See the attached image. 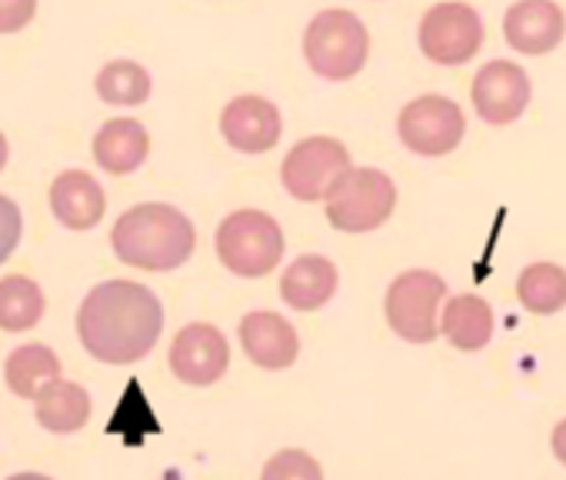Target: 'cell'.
<instances>
[{
	"mask_svg": "<svg viewBox=\"0 0 566 480\" xmlns=\"http://www.w3.org/2000/svg\"><path fill=\"white\" fill-rule=\"evenodd\" d=\"M164 331V307L157 294L134 281H104L97 284L81 311L77 334L91 357L104 364H134L144 361Z\"/></svg>",
	"mask_w": 566,
	"mask_h": 480,
	"instance_id": "1",
	"label": "cell"
},
{
	"mask_svg": "<svg viewBox=\"0 0 566 480\" xmlns=\"http://www.w3.org/2000/svg\"><path fill=\"white\" fill-rule=\"evenodd\" d=\"M111 244L127 268L177 271L197 248V230L174 204H137L114 223Z\"/></svg>",
	"mask_w": 566,
	"mask_h": 480,
	"instance_id": "2",
	"label": "cell"
},
{
	"mask_svg": "<svg viewBox=\"0 0 566 480\" xmlns=\"http://www.w3.org/2000/svg\"><path fill=\"white\" fill-rule=\"evenodd\" d=\"M304 58L324 81H350L370 58V34L364 21L344 8L321 11L304 34Z\"/></svg>",
	"mask_w": 566,
	"mask_h": 480,
	"instance_id": "3",
	"label": "cell"
},
{
	"mask_svg": "<svg viewBox=\"0 0 566 480\" xmlns=\"http://www.w3.org/2000/svg\"><path fill=\"white\" fill-rule=\"evenodd\" d=\"M213 248L230 274L263 278L283 258V230L263 210H237L220 220Z\"/></svg>",
	"mask_w": 566,
	"mask_h": 480,
	"instance_id": "4",
	"label": "cell"
},
{
	"mask_svg": "<svg viewBox=\"0 0 566 480\" xmlns=\"http://www.w3.org/2000/svg\"><path fill=\"white\" fill-rule=\"evenodd\" d=\"M447 298V284L433 271H407L400 274L384 301L387 324L397 337L410 344H433L440 334V304Z\"/></svg>",
	"mask_w": 566,
	"mask_h": 480,
	"instance_id": "5",
	"label": "cell"
},
{
	"mask_svg": "<svg viewBox=\"0 0 566 480\" xmlns=\"http://www.w3.org/2000/svg\"><path fill=\"white\" fill-rule=\"evenodd\" d=\"M397 207V187L390 174L377 167H354L327 200L331 227L344 233H370L390 220Z\"/></svg>",
	"mask_w": 566,
	"mask_h": 480,
	"instance_id": "6",
	"label": "cell"
},
{
	"mask_svg": "<svg viewBox=\"0 0 566 480\" xmlns=\"http://www.w3.org/2000/svg\"><path fill=\"white\" fill-rule=\"evenodd\" d=\"M354 170L350 150L334 137H307L291 147L283 157L280 180L291 190V197L304 204L331 200V194L344 184V177Z\"/></svg>",
	"mask_w": 566,
	"mask_h": 480,
	"instance_id": "7",
	"label": "cell"
},
{
	"mask_svg": "<svg viewBox=\"0 0 566 480\" xmlns=\"http://www.w3.org/2000/svg\"><path fill=\"white\" fill-rule=\"evenodd\" d=\"M397 134L407 150L420 157H443L460 147L467 134V117L457 101L443 94H423L400 111Z\"/></svg>",
	"mask_w": 566,
	"mask_h": 480,
	"instance_id": "8",
	"label": "cell"
},
{
	"mask_svg": "<svg viewBox=\"0 0 566 480\" xmlns=\"http://www.w3.org/2000/svg\"><path fill=\"white\" fill-rule=\"evenodd\" d=\"M483 48V21L470 4L443 0L420 21V51L443 67L467 64Z\"/></svg>",
	"mask_w": 566,
	"mask_h": 480,
	"instance_id": "9",
	"label": "cell"
},
{
	"mask_svg": "<svg viewBox=\"0 0 566 480\" xmlns=\"http://www.w3.org/2000/svg\"><path fill=\"white\" fill-rule=\"evenodd\" d=\"M470 97H473V107H476L480 121H486L493 127H503V124H513L530 107L533 84H530V74L520 64L490 61V64H483L476 71Z\"/></svg>",
	"mask_w": 566,
	"mask_h": 480,
	"instance_id": "10",
	"label": "cell"
},
{
	"mask_svg": "<svg viewBox=\"0 0 566 480\" xmlns=\"http://www.w3.org/2000/svg\"><path fill=\"white\" fill-rule=\"evenodd\" d=\"M230 367V344L213 324H187L170 344V371L190 387L217 384Z\"/></svg>",
	"mask_w": 566,
	"mask_h": 480,
	"instance_id": "11",
	"label": "cell"
},
{
	"mask_svg": "<svg viewBox=\"0 0 566 480\" xmlns=\"http://www.w3.org/2000/svg\"><path fill=\"white\" fill-rule=\"evenodd\" d=\"M220 134L240 154H266L270 147H276L283 134V121L273 101L260 94H243L223 107Z\"/></svg>",
	"mask_w": 566,
	"mask_h": 480,
	"instance_id": "12",
	"label": "cell"
},
{
	"mask_svg": "<svg viewBox=\"0 0 566 480\" xmlns=\"http://www.w3.org/2000/svg\"><path fill=\"white\" fill-rule=\"evenodd\" d=\"M240 347L260 371H287L297 364L301 337L287 317L273 311H250L240 321Z\"/></svg>",
	"mask_w": 566,
	"mask_h": 480,
	"instance_id": "13",
	"label": "cell"
},
{
	"mask_svg": "<svg viewBox=\"0 0 566 480\" xmlns=\"http://www.w3.org/2000/svg\"><path fill=\"white\" fill-rule=\"evenodd\" d=\"M566 34V18L556 0H516L503 14V38L516 54H549Z\"/></svg>",
	"mask_w": 566,
	"mask_h": 480,
	"instance_id": "14",
	"label": "cell"
},
{
	"mask_svg": "<svg viewBox=\"0 0 566 480\" xmlns=\"http://www.w3.org/2000/svg\"><path fill=\"white\" fill-rule=\"evenodd\" d=\"M107 207L104 187L87 170H64L51 187V210L71 230H91Z\"/></svg>",
	"mask_w": 566,
	"mask_h": 480,
	"instance_id": "15",
	"label": "cell"
},
{
	"mask_svg": "<svg viewBox=\"0 0 566 480\" xmlns=\"http://www.w3.org/2000/svg\"><path fill=\"white\" fill-rule=\"evenodd\" d=\"M340 274L324 254L297 258L280 278V298L294 311H321L337 294Z\"/></svg>",
	"mask_w": 566,
	"mask_h": 480,
	"instance_id": "16",
	"label": "cell"
},
{
	"mask_svg": "<svg viewBox=\"0 0 566 480\" xmlns=\"http://www.w3.org/2000/svg\"><path fill=\"white\" fill-rule=\"evenodd\" d=\"M150 154V134L134 117L107 121L94 137V157L107 174H134Z\"/></svg>",
	"mask_w": 566,
	"mask_h": 480,
	"instance_id": "17",
	"label": "cell"
},
{
	"mask_svg": "<svg viewBox=\"0 0 566 480\" xmlns=\"http://www.w3.org/2000/svg\"><path fill=\"white\" fill-rule=\"evenodd\" d=\"M440 331L457 351H483L493 337V307L476 294H457L440 314Z\"/></svg>",
	"mask_w": 566,
	"mask_h": 480,
	"instance_id": "18",
	"label": "cell"
},
{
	"mask_svg": "<svg viewBox=\"0 0 566 480\" xmlns=\"http://www.w3.org/2000/svg\"><path fill=\"white\" fill-rule=\"evenodd\" d=\"M4 377L8 387L24 397V400H38L54 380H61V361L51 347L44 344H24L18 347L8 364H4Z\"/></svg>",
	"mask_w": 566,
	"mask_h": 480,
	"instance_id": "19",
	"label": "cell"
},
{
	"mask_svg": "<svg viewBox=\"0 0 566 480\" xmlns=\"http://www.w3.org/2000/svg\"><path fill=\"white\" fill-rule=\"evenodd\" d=\"M91 420V394L74 380H54L38 397V424L51 434H77Z\"/></svg>",
	"mask_w": 566,
	"mask_h": 480,
	"instance_id": "20",
	"label": "cell"
},
{
	"mask_svg": "<svg viewBox=\"0 0 566 480\" xmlns=\"http://www.w3.org/2000/svg\"><path fill=\"white\" fill-rule=\"evenodd\" d=\"M516 298L530 314H539V317L563 311L566 307V271L549 261L523 268V274L516 281Z\"/></svg>",
	"mask_w": 566,
	"mask_h": 480,
	"instance_id": "21",
	"label": "cell"
},
{
	"mask_svg": "<svg viewBox=\"0 0 566 480\" xmlns=\"http://www.w3.org/2000/svg\"><path fill=\"white\" fill-rule=\"evenodd\" d=\"M44 291L31 278H0V331H31L44 317Z\"/></svg>",
	"mask_w": 566,
	"mask_h": 480,
	"instance_id": "22",
	"label": "cell"
},
{
	"mask_svg": "<svg viewBox=\"0 0 566 480\" xmlns=\"http://www.w3.org/2000/svg\"><path fill=\"white\" fill-rule=\"evenodd\" d=\"M150 74L137 61H111L97 74V94L117 107H137L150 97Z\"/></svg>",
	"mask_w": 566,
	"mask_h": 480,
	"instance_id": "23",
	"label": "cell"
},
{
	"mask_svg": "<svg viewBox=\"0 0 566 480\" xmlns=\"http://www.w3.org/2000/svg\"><path fill=\"white\" fill-rule=\"evenodd\" d=\"M260 480H324V467L307 450H280L263 463Z\"/></svg>",
	"mask_w": 566,
	"mask_h": 480,
	"instance_id": "24",
	"label": "cell"
},
{
	"mask_svg": "<svg viewBox=\"0 0 566 480\" xmlns=\"http://www.w3.org/2000/svg\"><path fill=\"white\" fill-rule=\"evenodd\" d=\"M21 230H24V217H21V207L0 194V264H4L18 244H21Z\"/></svg>",
	"mask_w": 566,
	"mask_h": 480,
	"instance_id": "25",
	"label": "cell"
},
{
	"mask_svg": "<svg viewBox=\"0 0 566 480\" xmlns=\"http://www.w3.org/2000/svg\"><path fill=\"white\" fill-rule=\"evenodd\" d=\"M38 14V0H0V34L24 31Z\"/></svg>",
	"mask_w": 566,
	"mask_h": 480,
	"instance_id": "26",
	"label": "cell"
},
{
	"mask_svg": "<svg viewBox=\"0 0 566 480\" xmlns=\"http://www.w3.org/2000/svg\"><path fill=\"white\" fill-rule=\"evenodd\" d=\"M553 453H556V460L566 467V420H559L556 427H553Z\"/></svg>",
	"mask_w": 566,
	"mask_h": 480,
	"instance_id": "27",
	"label": "cell"
},
{
	"mask_svg": "<svg viewBox=\"0 0 566 480\" xmlns=\"http://www.w3.org/2000/svg\"><path fill=\"white\" fill-rule=\"evenodd\" d=\"M4 164H8V137L0 134V170H4Z\"/></svg>",
	"mask_w": 566,
	"mask_h": 480,
	"instance_id": "28",
	"label": "cell"
},
{
	"mask_svg": "<svg viewBox=\"0 0 566 480\" xmlns=\"http://www.w3.org/2000/svg\"><path fill=\"white\" fill-rule=\"evenodd\" d=\"M8 480H51V477H44V473H14Z\"/></svg>",
	"mask_w": 566,
	"mask_h": 480,
	"instance_id": "29",
	"label": "cell"
}]
</instances>
